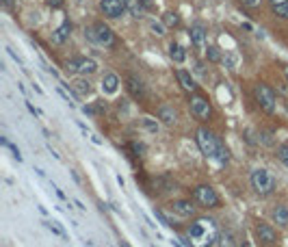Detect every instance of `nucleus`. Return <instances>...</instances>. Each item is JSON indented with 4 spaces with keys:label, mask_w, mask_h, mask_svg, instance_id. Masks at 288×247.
I'll use <instances>...</instances> for the list:
<instances>
[{
    "label": "nucleus",
    "mask_w": 288,
    "mask_h": 247,
    "mask_svg": "<svg viewBox=\"0 0 288 247\" xmlns=\"http://www.w3.org/2000/svg\"><path fill=\"white\" fill-rule=\"evenodd\" d=\"M219 226L210 217H199L195 223L189 226V239L191 247H212L219 239Z\"/></svg>",
    "instance_id": "1"
},
{
    "label": "nucleus",
    "mask_w": 288,
    "mask_h": 247,
    "mask_svg": "<svg viewBox=\"0 0 288 247\" xmlns=\"http://www.w3.org/2000/svg\"><path fill=\"white\" fill-rule=\"evenodd\" d=\"M85 37L96 46H102V48H113L117 44L115 39V33L111 26H106L104 22H96V24L87 26L85 29Z\"/></svg>",
    "instance_id": "2"
},
{
    "label": "nucleus",
    "mask_w": 288,
    "mask_h": 247,
    "mask_svg": "<svg viewBox=\"0 0 288 247\" xmlns=\"http://www.w3.org/2000/svg\"><path fill=\"white\" fill-rule=\"evenodd\" d=\"M249 182H252L254 191H256L258 195H262V198H267V195H271L273 191H275V178H273V174L269 169H264V167H258V169L252 171V176H249Z\"/></svg>",
    "instance_id": "3"
},
{
    "label": "nucleus",
    "mask_w": 288,
    "mask_h": 247,
    "mask_svg": "<svg viewBox=\"0 0 288 247\" xmlns=\"http://www.w3.org/2000/svg\"><path fill=\"white\" fill-rule=\"evenodd\" d=\"M195 141H197L199 150H202V154L206 158H215L217 152H219V148H221L219 137L208 128H199L197 132H195Z\"/></svg>",
    "instance_id": "4"
},
{
    "label": "nucleus",
    "mask_w": 288,
    "mask_h": 247,
    "mask_svg": "<svg viewBox=\"0 0 288 247\" xmlns=\"http://www.w3.org/2000/svg\"><path fill=\"white\" fill-rule=\"evenodd\" d=\"M254 100H256V104L264 111V113H269V115L275 113L277 98H275V91H273L269 85L256 82V85H254Z\"/></svg>",
    "instance_id": "5"
},
{
    "label": "nucleus",
    "mask_w": 288,
    "mask_h": 247,
    "mask_svg": "<svg viewBox=\"0 0 288 247\" xmlns=\"http://www.w3.org/2000/svg\"><path fill=\"white\" fill-rule=\"evenodd\" d=\"M193 199L199 204L202 208H219L221 199L217 195V191L210 184H199L193 189Z\"/></svg>",
    "instance_id": "6"
},
{
    "label": "nucleus",
    "mask_w": 288,
    "mask_h": 247,
    "mask_svg": "<svg viewBox=\"0 0 288 247\" xmlns=\"http://www.w3.org/2000/svg\"><path fill=\"white\" fill-rule=\"evenodd\" d=\"M189 104H191V113L195 119H199V122H208V119H210L212 106H210V102H208V98L199 96V93H193Z\"/></svg>",
    "instance_id": "7"
},
{
    "label": "nucleus",
    "mask_w": 288,
    "mask_h": 247,
    "mask_svg": "<svg viewBox=\"0 0 288 247\" xmlns=\"http://www.w3.org/2000/svg\"><path fill=\"white\" fill-rule=\"evenodd\" d=\"M100 11L109 20H117L126 13V2L124 0H100Z\"/></svg>",
    "instance_id": "8"
},
{
    "label": "nucleus",
    "mask_w": 288,
    "mask_h": 247,
    "mask_svg": "<svg viewBox=\"0 0 288 247\" xmlns=\"http://www.w3.org/2000/svg\"><path fill=\"white\" fill-rule=\"evenodd\" d=\"M256 236H258L260 243L267 245V247H271V245L277 243V232L273 230L269 223H258V226H256Z\"/></svg>",
    "instance_id": "9"
},
{
    "label": "nucleus",
    "mask_w": 288,
    "mask_h": 247,
    "mask_svg": "<svg viewBox=\"0 0 288 247\" xmlns=\"http://www.w3.org/2000/svg\"><path fill=\"white\" fill-rule=\"evenodd\" d=\"M169 208L182 219L195 217V206L191 204V199H174V202L169 204Z\"/></svg>",
    "instance_id": "10"
},
{
    "label": "nucleus",
    "mask_w": 288,
    "mask_h": 247,
    "mask_svg": "<svg viewBox=\"0 0 288 247\" xmlns=\"http://www.w3.org/2000/svg\"><path fill=\"white\" fill-rule=\"evenodd\" d=\"M176 78H178V82H180V87H182V91H187V93H197V82H195V78L191 76V72H187V69H182V67H178L176 69Z\"/></svg>",
    "instance_id": "11"
},
{
    "label": "nucleus",
    "mask_w": 288,
    "mask_h": 247,
    "mask_svg": "<svg viewBox=\"0 0 288 247\" xmlns=\"http://www.w3.org/2000/svg\"><path fill=\"white\" fill-rule=\"evenodd\" d=\"M126 87H128V93L134 98V100H145V85L139 81L137 76H128L126 78Z\"/></svg>",
    "instance_id": "12"
},
{
    "label": "nucleus",
    "mask_w": 288,
    "mask_h": 247,
    "mask_svg": "<svg viewBox=\"0 0 288 247\" xmlns=\"http://www.w3.org/2000/svg\"><path fill=\"white\" fill-rule=\"evenodd\" d=\"M97 72V63L94 59H87V57H78L76 59V74L80 76H91V74Z\"/></svg>",
    "instance_id": "13"
},
{
    "label": "nucleus",
    "mask_w": 288,
    "mask_h": 247,
    "mask_svg": "<svg viewBox=\"0 0 288 247\" xmlns=\"http://www.w3.org/2000/svg\"><path fill=\"white\" fill-rule=\"evenodd\" d=\"M189 37H191L193 46H197V48H206V29H204V24L195 22V24L191 26V31H189Z\"/></svg>",
    "instance_id": "14"
},
{
    "label": "nucleus",
    "mask_w": 288,
    "mask_h": 247,
    "mask_svg": "<svg viewBox=\"0 0 288 247\" xmlns=\"http://www.w3.org/2000/svg\"><path fill=\"white\" fill-rule=\"evenodd\" d=\"M159 119L165 126H174L178 122V111H176L171 104H160L159 106Z\"/></svg>",
    "instance_id": "15"
},
{
    "label": "nucleus",
    "mask_w": 288,
    "mask_h": 247,
    "mask_svg": "<svg viewBox=\"0 0 288 247\" xmlns=\"http://www.w3.org/2000/svg\"><path fill=\"white\" fill-rule=\"evenodd\" d=\"M117 89H119V76L117 74H113V72L104 74V78H102V91L109 93V96H113Z\"/></svg>",
    "instance_id": "16"
},
{
    "label": "nucleus",
    "mask_w": 288,
    "mask_h": 247,
    "mask_svg": "<svg viewBox=\"0 0 288 247\" xmlns=\"http://www.w3.org/2000/svg\"><path fill=\"white\" fill-rule=\"evenodd\" d=\"M69 35H72V24H69V22H63V24L52 33V44H57V46L65 44V41L69 39Z\"/></svg>",
    "instance_id": "17"
},
{
    "label": "nucleus",
    "mask_w": 288,
    "mask_h": 247,
    "mask_svg": "<svg viewBox=\"0 0 288 247\" xmlns=\"http://www.w3.org/2000/svg\"><path fill=\"white\" fill-rule=\"evenodd\" d=\"M154 189H159L156 193H169L171 189H176V180L169 174H162L154 180Z\"/></svg>",
    "instance_id": "18"
},
{
    "label": "nucleus",
    "mask_w": 288,
    "mask_h": 247,
    "mask_svg": "<svg viewBox=\"0 0 288 247\" xmlns=\"http://www.w3.org/2000/svg\"><path fill=\"white\" fill-rule=\"evenodd\" d=\"M271 219L280 228H288V206H284V204H277V206L271 211Z\"/></svg>",
    "instance_id": "19"
},
{
    "label": "nucleus",
    "mask_w": 288,
    "mask_h": 247,
    "mask_svg": "<svg viewBox=\"0 0 288 247\" xmlns=\"http://www.w3.org/2000/svg\"><path fill=\"white\" fill-rule=\"evenodd\" d=\"M169 57L174 63H184L187 61V50H184V46H180L178 41H171L169 44Z\"/></svg>",
    "instance_id": "20"
},
{
    "label": "nucleus",
    "mask_w": 288,
    "mask_h": 247,
    "mask_svg": "<svg viewBox=\"0 0 288 247\" xmlns=\"http://www.w3.org/2000/svg\"><path fill=\"white\" fill-rule=\"evenodd\" d=\"M72 91L76 93V96H89L91 93V82L87 81V76L76 78V81L72 82Z\"/></svg>",
    "instance_id": "21"
},
{
    "label": "nucleus",
    "mask_w": 288,
    "mask_h": 247,
    "mask_svg": "<svg viewBox=\"0 0 288 247\" xmlns=\"http://www.w3.org/2000/svg\"><path fill=\"white\" fill-rule=\"evenodd\" d=\"M126 2V11L130 13L132 17H143V11H145V7L141 4V0H124Z\"/></svg>",
    "instance_id": "22"
},
{
    "label": "nucleus",
    "mask_w": 288,
    "mask_h": 247,
    "mask_svg": "<svg viewBox=\"0 0 288 247\" xmlns=\"http://www.w3.org/2000/svg\"><path fill=\"white\" fill-rule=\"evenodd\" d=\"M217 245L219 247H236V236L232 230H221L219 239H217Z\"/></svg>",
    "instance_id": "23"
},
{
    "label": "nucleus",
    "mask_w": 288,
    "mask_h": 247,
    "mask_svg": "<svg viewBox=\"0 0 288 247\" xmlns=\"http://www.w3.org/2000/svg\"><path fill=\"white\" fill-rule=\"evenodd\" d=\"M44 226L48 228L50 232H52V234H57V236H61L63 241H69V236H67V232L63 230L61 226H59V221H44Z\"/></svg>",
    "instance_id": "24"
},
{
    "label": "nucleus",
    "mask_w": 288,
    "mask_h": 247,
    "mask_svg": "<svg viewBox=\"0 0 288 247\" xmlns=\"http://www.w3.org/2000/svg\"><path fill=\"white\" fill-rule=\"evenodd\" d=\"M162 22H165V26H169V29H178L180 26V16L176 11H167L165 16H162Z\"/></svg>",
    "instance_id": "25"
},
{
    "label": "nucleus",
    "mask_w": 288,
    "mask_h": 247,
    "mask_svg": "<svg viewBox=\"0 0 288 247\" xmlns=\"http://www.w3.org/2000/svg\"><path fill=\"white\" fill-rule=\"evenodd\" d=\"M0 143H2V146H4V148H7V150H11V154H13V158H16V161H17V163H22V154H20V150H17V148H16V146H13V143H11V141H9V139H7V137H0Z\"/></svg>",
    "instance_id": "26"
},
{
    "label": "nucleus",
    "mask_w": 288,
    "mask_h": 247,
    "mask_svg": "<svg viewBox=\"0 0 288 247\" xmlns=\"http://www.w3.org/2000/svg\"><path fill=\"white\" fill-rule=\"evenodd\" d=\"M206 57H208V61H210V63L224 61V57H221L219 48H215V46H208V48H206Z\"/></svg>",
    "instance_id": "27"
},
{
    "label": "nucleus",
    "mask_w": 288,
    "mask_h": 247,
    "mask_svg": "<svg viewBox=\"0 0 288 247\" xmlns=\"http://www.w3.org/2000/svg\"><path fill=\"white\" fill-rule=\"evenodd\" d=\"M273 13H275L277 17H282V20H288V2L284 4H275V7H271Z\"/></svg>",
    "instance_id": "28"
},
{
    "label": "nucleus",
    "mask_w": 288,
    "mask_h": 247,
    "mask_svg": "<svg viewBox=\"0 0 288 247\" xmlns=\"http://www.w3.org/2000/svg\"><path fill=\"white\" fill-rule=\"evenodd\" d=\"M277 158L288 167V143H280L277 146Z\"/></svg>",
    "instance_id": "29"
},
{
    "label": "nucleus",
    "mask_w": 288,
    "mask_h": 247,
    "mask_svg": "<svg viewBox=\"0 0 288 247\" xmlns=\"http://www.w3.org/2000/svg\"><path fill=\"white\" fill-rule=\"evenodd\" d=\"M215 161L219 163V165H225V163L230 161V154H227V150H225V146H224V143H221V148H219V152H217Z\"/></svg>",
    "instance_id": "30"
},
{
    "label": "nucleus",
    "mask_w": 288,
    "mask_h": 247,
    "mask_svg": "<svg viewBox=\"0 0 288 247\" xmlns=\"http://www.w3.org/2000/svg\"><path fill=\"white\" fill-rule=\"evenodd\" d=\"M141 124L145 126V128L150 130V132H156V130H159V122H156V119H152V117H143V119H141Z\"/></svg>",
    "instance_id": "31"
},
{
    "label": "nucleus",
    "mask_w": 288,
    "mask_h": 247,
    "mask_svg": "<svg viewBox=\"0 0 288 247\" xmlns=\"http://www.w3.org/2000/svg\"><path fill=\"white\" fill-rule=\"evenodd\" d=\"M154 217L159 219V221H160V223H162V226H165V228H171V226H174V223H169V219L165 217V213H162L160 208H156V206H154Z\"/></svg>",
    "instance_id": "32"
},
{
    "label": "nucleus",
    "mask_w": 288,
    "mask_h": 247,
    "mask_svg": "<svg viewBox=\"0 0 288 247\" xmlns=\"http://www.w3.org/2000/svg\"><path fill=\"white\" fill-rule=\"evenodd\" d=\"M224 63H225V67L234 69V67H236V63H239V57L230 52V54H225V57H224Z\"/></svg>",
    "instance_id": "33"
},
{
    "label": "nucleus",
    "mask_w": 288,
    "mask_h": 247,
    "mask_svg": "<svg viewBox=\"0 0 288 247\" xmlns=\"http://www.w3.org/2000/svg\"><path fill=\"white\" fill-rule=\"evenodd\" d=\"M150 29L154 31L159 37H162V35H165V26H162L160 22H156V20H150Z\"/></svg>",
    "instance_id": "34"
},
{
    "label": "nucleus",
    "mask_w": 288,
    "mask_h": 247,
    "mask_svg": "<svg viewBox=\"0 0 288 247\" xmlns=\"http://www.w3.org/2000/svg\"><path fill=\"white\" fill-rule=\"evenodd\" d=\"M243 7H247V9H258L260 4H262V0H239Z\"/></svg>",
    "instance_id": "35"
},
{
    "label": "nucleus",
    "mask_w": 288,
    "mask_h": 247,
    "mask_svg": "<svg viewBox=\"0 0 288 247\" xmlns=\"http://www.w3.org/2000/svg\"><path fill=\"white\" fill-rule=\"evenodd\" d=\"M57 93H59V96H61V98H63V102H67V104H69V106H74L72 98H69V96H67V91H65V87H63V85H61V87H57Z\"/></svg>",
    "instance_id": "36"
},
{
    "label": "nucleus",
    "mask_w": 288,
    "mask_h": 247,
    "mask_svg": "<svg viewBox=\"0 0 288 247\" xmlns=\"http://www.w3.org/2000/svg\"><path fill=\"white\" fill-rule=\"evenodd\" d=\"M7 54H9V57H11V59H13V61H16L17 65H20V67H22V69H24V61H22V59H20V54H16V50L7 48Z\"/></svg>",
    "instance_id": "37"
},
{
    "label": "nucleus",
    "mask_w": 288,
    "mask_h": 247,
    "mask_svg": "<svg viewBox=\"0 0 288 247\" xmlns=\"http://www.w3.org/2000/svg\"><path fill=\"white\" fill-rule=\"evenodd\" d=\"M258 141H262L264 146H271L273 143V139H271V132H260V139Z\"/></svg>",
    "instance_id": "38"
},
{
    "label": "nucleus",
    "mask_w": 288,
    "mask_h": 247,
    "mask_svg": "<svg viewBox=\"0 0 288 247\" xmlns=\"http://www.w3.org/2000/svg\"><path fill=\"white\" fill-rule=\"evenodd\" d=\"M65 69L72 74H76V59H69V61H65Z\"/></svg>",
    "instance_id": "39"
},
{
    "label": "nucleus",
    "mask_w": 288,
    "mask_h": 247,
    "mask_svg": "<svg viewBox=\"0 0 288 247\" xmlns=\"http://www.w3.org/2000/svg\"><path fill=\"white\" fill-rule=\"evenodd\" d=\"M130 148H132L134 156H141L143 154V146H139V143H130Z\"/></svg>",
    "instance_id": "40"
},
{
    "label": "nucleus",
    "mask_w": 288,
    "mask_h": 247,
    "mask_svg": "<svg viewBox=\"0 0 288 247\" xmlns=\"http://www.w3.org/2000/svg\"><path fill=\"white\" fill-rule=\"evenodd\" d=\"M24 104H26V109H29V111H31V113H32V115H35V117H41V113H39V111H37V109H35V106H32V104H31V102H29V100H24Z\"/></svg>",
    "instance_id": "41"
},
{
    "label": "nucleus",
    "mask_w": 288,
    "mask_h": 247,
    "mask_svg": "<svg viewBox=\"0 0 288 247\" xmlns=\"http://www.w3.org/2000/svg\"><path fill=\"white\" fill-rule=\"evenodd\" d=\"M141 4L145 7V11H154V0H141Z\"/></svg>",
    "instance_id": "42"
},
{
    "label": "nucleus",
    "mask_w": 288,
    "mask_h": 247,
    "mask_svg": "<svg viewBox=\"0 0 288 247\" xmlns=\"http://www.w3.org/2000/svg\"><path fill=\"white\" fill-rule=\"evenodd\" d=\"M0 2H2L4 9H11V11L16 9V0H0Z\"/></svg>",
    "instance_id": "43"
},
{
    "label": "nucleus",
    "mask_w": 288,
    "mask_h": 247,
    "mask_svg": "<svg viewBox=\"0 0 288 247\" xmlns=\"http://www.w3.org/2000/svg\"><path fill=\"white\" fill-rule=\"evenodd\" d=\"M52 189H54V193H57V195H59V198H61V199H67V198H65V193H63L61 189H59L57 184H52Z\"/></svg>",
    "instance_id": "44"
},
{
    "label": "nucleus",
    "mask_w": 288,
    "mask_h": 247,
    "mask_svg": "<svg viewBox=\"0 0 288 247\" xmlns=\"http://www.w3.org/2000/svg\"><path fill=\"white\" fill-rule=\"evenodd\" d=\"M48 4L52 9H57V7H61V4H63V0H48Z\"/></svg>",
    "instance_id": "45"
},
{
    "label": "nucleus",
    "mask_w": 288,
    "mask_h": 247,
    "mask_svg": "<svg viewBox=\"0 0 288 247\" xmlns=\"http://www.w3.org/2000/svg\"><path fill=\"white\" fill-rule=\"evenodd\" d=\"M284 2H288V0H269V4H271V7H275V4H284Z\"/></svg>",
    "instance_id": "46"
},
{
    "label": "nucleus",
    "mask_w": 288,
    "mask_h": 247,
    "mask_svg": "<svg viewBox=\"0 0 288 247\" xmlns=\"http://www.w3.org/2000/svg\"><path fill=\"white\" fill-rule=\"evenodd\" d=\"M91 141H94L96 146H102V139H100V137H96V134H91Z\"/></svg>",
    "instance_id": "47"
},
{
    "label": "nucleus",
    "mask_w": 288,
    "mask_h": 247,
    "mask_svg": "<svg viewBox=\"0 0 288 247\" xmlns=\"http://www.w3.org/2000/svg\"><path fill=\"white\" fill-rule=\"evenodd\" d=\"M243 31H247V33H252L254 29H252V24H247V22H245V24H243Z\"/></svg>",
    "instance_id": "48"
},
{
    "label": "nucleus",
    "mask_w": 288,
    "mask_h": 247,
    "mask_svg": "<svg viewBox=\"0 0 288 247\" xmlns=\"http://www.w3.org/2000/svg\"><path fill=\"white\" fill-rule=\"evenodd\" d=\"M119 247H130V245L126 243V241H119Z\"/></svg>",
    "instance_id": "49"
},
{
    "label": "nucleus",
    "mask_w": 288,
    "mask_h": 247,
    "mask_svg": "<svg viewBox=\"0 0 288 247\" xmlns=\"http://www.w3.org/2000/svg\"><path fill=\"white\" fill-rule=\"evenodd\" d=\"M284 74H286V78H288V65H286V67H284Z\"/></svg>",
    "instance_id": "50"
},
{
    "label": "nucleus",
    "mask_w": 288,
    "mask_h": 247,
    "mask_svg": "<svg viewBox=\"0 0 288 247\" xmlns=\"http://www.w3.org/2000/svg\"><path fill=\"white\" fill-rule=\"evenodd\" d=\"M152 247H156V245H152Z\"/></svg>",
    "instance_id": "51"
}]
</instances>
